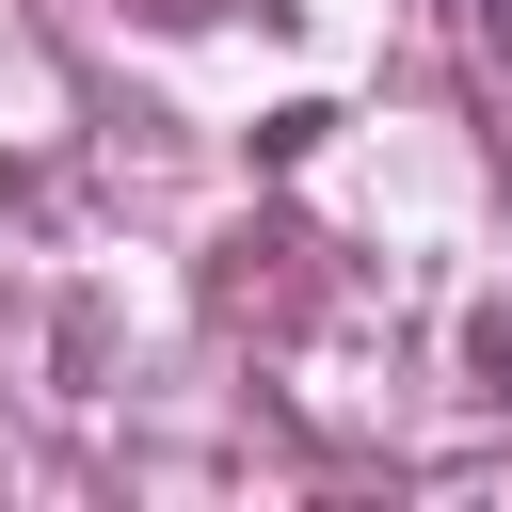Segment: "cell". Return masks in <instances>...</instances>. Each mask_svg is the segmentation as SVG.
<instances>
[{"instance_id":"cell-1","label":"cell","mask_w":512,"mask_h":512,"mask_svg":"<svg viewBox=\"0 0 512 512\" xmlns=\"http://www.w3.org/2000/svg\"><path fill=\"white\" fill-rule=\"evenodd\" d=\"M480 32H496V48H512V0H480Z\"/></svg>"}]
</instances>
